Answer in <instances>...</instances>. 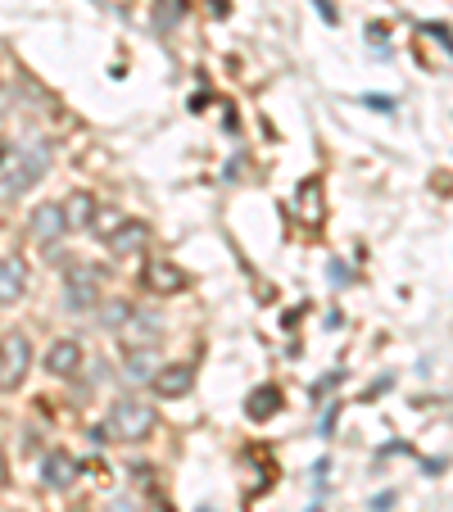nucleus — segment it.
I'll return each instance as SVG.
<instances>
[{
	"mask_svg": "<svg viewBox=\"0 0 453 512\" xmlns=\"http://www.w3.org/2000/svg\"><path fill=\"white\" fill-rule=\"evenodd\" d=\"M155 431V408L145 404V399H118L109 408L105 426L96 431V440H118V445H136L145 435Z\"/></svg>",
	"mask_w": 453,
	"mask_h": 512,
	"instance_id": "f257e3e1",
	"label": "nucleus"
},
{
	"mask_svg": "<svg viewBox=\"0 0 453 512\" xmlns=\"http://www.w3.org/2000/svg\"><path fill=\"white\" fill-rule=\"evenodd\" d=\"M28 372H32V345L23 331H10V336L0 340V390L14 395L28 381Z\"/></svg>",
	"mask_w": 453,
	"mask_h": 512,
	"instance_id": "f03ea898",
	"label": "nucleus"
},
{
	"mask_svg": "<svg viewBox=\"0 0 453 512\" xmlns=\"http://www.w3.org/2000/svg\"><path fill=\"white\" fill-rule=\"evenodd\" d=\"M46 168V150H28V155H14L0 164V195H23Z\"/></svg>",
	"mask_w": 453,
	"mask_h": 512,
	"instance_id": "7ed1b4c3",
	"label": "nucleus"
},
{
	"mask_svg": "<svg viewBox=\"0 0 453 512\" xmlns=\"http://www.w3.org/2000/svg\"><path fill=\"white\" fill-rule=\"evenodd\" d=\"M141 286L150 290V295H182V290H186V272L177 268V263H168L164 254H155V259H145Z\"/></svg>",
	"mask_w": 453,
	"mask_h": 512,
	"instance_id": "20e7f679",
	"label": "nucleus"
},
{
	"mask_svg": "<svg viewBox=\"0 0 453 512\" xmlns=\"http://www.w3.org/2000/svg\"><path fill=\"white\" fill-rule=\"evenodd\" d=\"M100 300V272L96 268H73L64 277V304L73 313H82V309H91V304Z\"/></svg>",
	"mask_w": 453,
	"mask_h": 512,
	"instance_id": "39448f33",
	"label": "nucleus"
},
{
	"mask_svg": "<svg viewBox=\"0 0 453 512\" xmlns=\"http://www.w3.org/2000/svg\"><path fill=\"white\" fill-rule=\"evenodd\" d=\"M28 232L37 245H55L59 236L68 232V213L64 204H37V209L28 213Z\"/></svg>",
	"mask_w": 453,
	"mask_h": 512,
	"instance_id": "423d86ee",
	"label": "nucleus"
},
{
	"mask_svg": "<svg viewBox=\"0 0 453 512\" xmlns=\"http://www.w3.org/2000/svg\"><path fill=\"white\" fill-rule=\"evenodd\" d=\"M114 336H118V345H123L127 354H136V349H145V345H155V340H159V322L132 309V313H127V318L114 327Z\"/></svg>",
	"mask_w": 453,
	"mask_h": 512,
	"instance_id": "0eeeda50",
	"label": "nucleus"
},
{
	"mask_svg": "<svg viewBox=\"0 0 453 512\" xmlns=\"http://www.w3.org/2000/svg\"><path fill=\"white\" fill-rule=\"evenodd\" d=\"M191 386H195V368H191V363H164V368L150 377L155 399H182Z\"/></svg>",
	"mask_w": 453,
	"mask_h": 512,
	"instance_id": "6e6552de",
	"label": "nucleus"
},
{
	"mask_svg": "<svg viewBox=\"0 0 453 512\" xmlns=\"http://www.w3.org/2000/svg\"><path fill=\"white\" fill-rule=\"evenodd\" d=\"M23 295H28V259L5 254L0 259V304H19Z\"/></svg>",
	"mask_w": 453,
	"mask_h": 512,
	"instance_id": "1a4fd4ad",
	"label": "nucleus"
},
{
	"mask_svg": "<svg viewBox=\"0 0 453 512\" xmlns=\"http://www.w3.org/2000/svg\"><path fill=\"white\" fill-rule=\"evenodd\" d=\"M145 241H150V232H145V223L141 218H123V223L109 232V254H136V250H145Z\"/></svg>",
	"mask_w": 453,
	"mask_h": 512,
	"instance_id": "9d476101",
	"label": "nucleus"
},
{
	"mask_svg": "<svg viewBox=\"0 0 453 512\" xmlns=\"http://www.w3.org/2000/svg\"><path fill=\"white\" fill-rule=\"evenodd\" d=\"M82 368V345L78 340H55L46 354V372L50 377H73Z\"/></svg>",
	"mask_w": 453,
	"mask_h": 512,
	"instance_id": "9b49d317",
	"label": "nucleus"
},
{
	"mask_svg": "<svg viewBox=\"0 0 453 512\" xmlns=\"http://www.w3.org/2000/svg\"><path fill=\"white\" fill-rule=\"evenodd\" d=\"M64 213H68V227L87 232V227H96L100 204H96V195H91V191H73V195L64 200Z\"/></svg>",
	"mask_w": 453,
	"mask_h": 512,
	"instance_id": "f8f14e48",
	"label": "nucleus"
},
{
	"mask_svg": "<svg viewBox=\"0 0 453 512\" xmlns=\"http://www.w3.org/2000/svg\"><path fill=\"white\" fill-rule=\"evenodd\" d=\"M73 476H78V463H73L68 454H50L46 467H41V481H46L50 490H68V485H73Z\"/></svg>",
	"mask_w": 453,
	"mask_h": 512,
	"instance_id": "ddd939ff",
	"label": "nucleus"
},
{
	"mask_svg": "<svg viewBox=\"0 0 453 512\" xmlns=\"http://www.w3.org/2000/svg\"><path fill=\"white\" fill-rule=\"evenodd\" d=\"M245 413L254 417V422H268V417L281 413V390L277 386H259L250 395V404H245Z\"/></svg>",
	"mask_w": 453,
	"mask_h": 512,
	"instance_id": "4468645a",
	"label": "nucleus"
},
{
	"mask_svg": "<svg viewBox=\"0 0 453 512\" xmlns=\"http://www.w3.org/2000/svg\"><path fill=\"white\" fill-rule=\"evenodd\" d=\"M118 223H123V213H100V218H96V227H91V232H96L100 241H109V232H114Z\"/></svg>",
	"mask_w": 453,
	"mask_h": 512,
	"instance_id": "2eb2a0df",
	"label": "nucleus"
},
{
	"mask_svg": "<svg viewBox=\"0 0 453 512\" xmlns=\"http://www.w3.org/2000/svg\"><path fill=\"white\" fill-rule=\"evenodd\" d=\"M390 499H395V494H376V499H372V512H386Z\"/></svg>",
	"mask_w": 453,
	"mask_h": 512,
	"instance_id": "dca6fc26",
	"label": "nucleus"
},
{
	"mask_svg": "<svg viewBox=\"0 0 453 512\" xmlns=\"http://www.w3.org/2000/svg\"><path fill=\"white\" fill-rule=\"evenodd\" d=\"M105 512H136V508H132V503H127V499H118V503H109Z\"/></svg>",
	"mask_w": 453,
	"mask_h": 512,
	"instance_id": "f3484780",
	"label": "nucleus"
},
{
	"mask_svg": "<svg viewBox=\"0 0 453 512\" xmlns=\"http://www.w3.org/2000/svg\"><path fill=\"white\" fill-rule=\"evenodd\" d=\"M209 10L213 14H227V0H209Z\"/></svg>",
	"mask_w": 453,
	"mask_h": 512,
	"instance_id": "a211bd4d",
	"label": "nucleus"
},
{
	"mask_svg": "<svg viewBox=\"0 0 453 512\" xmlns=\"http://www.w3.org/2000/svg\"><path fill=\"white\" fill-rule=\"evenodd\" d=\"M5 159H10V150H5V141H0V164H5Z\"/></svg>",
	"mask_w": 453,
	"mask_h": 512,
	"instance_id": "6ab92c4d",
	"label": "nucleus"
}]
</instances>
